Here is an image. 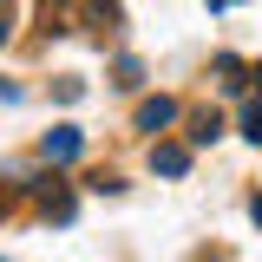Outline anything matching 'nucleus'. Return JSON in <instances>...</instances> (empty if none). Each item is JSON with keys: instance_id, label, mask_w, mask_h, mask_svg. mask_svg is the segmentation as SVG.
<instances>
[{"instance_id": "2", "label": "nucleus", "mask_w": 262, "mask_h": 262, "mask_svg": "<svg viewBox=\"0 0 262 262\" xmlns=\"http://www.w3.org/2000/svg\"><path fill=\"white\" fill-rule=\"evenodd\" d=\"M33 196H39V210H46L53 223H72V210H79V203H72V190H66L59 177H39V184H33Z\"/></svg>"}, {"instance_id": "6", "label": "nucleus", "mask_w": 262, "mask_h": 262, "mask_svg": "<svg viewBox=\"0 0 262 262\" xmlns=\"http://www.w3.org/2000/svg\"><path fill=\"white\" fill-rule=\"evenodd\" d=\"M216 85H223V92H243V59H216Z\"/></svg>"}, {"instance_id": "7", "label": "nucleus", "mask_w": 262, "mask_h": 262, "mask_svg": "<svg viewBox=\"0 0 262 262\" xmlns=\"http://www.w3.org/2000/svg\"><path fill=\"white\" fill-rule=\"evenodd\" d=\"M243 138L262 144V98H256V105H243Z\"/></svg>"}, {"instance_id": "4", "label": "nucleus", "mask_w": 262, "mask_h": 262, "mask_svg": "<svg viewBox=\"0 0 262 262\" xmlns=\"http://www.w3.org/2000/svg\"><path fill=\"white\" fill-rule=\"evenodd\" d=\"M151 170H158V177H184V170H190V151H184V144H151Z\"/></svg>"}, {"instance_id": "12", "label": "nucleus", "mask_w": 262, "mask_h": 262, "mask_svg": "<svg viewBox=\"0 0 262 262\" xmlns=\"http://www.w3.org/2000/svg\"><path fill=\"white\" fill-rule=\"evenodd\" d=\"M256 79H262V66H256Z\"/></svg>"}, {"instance_id": "3", "label": "nucleus", "mask_w": 262, "mask_h": 262, "mask_svg": "<svg viewBox=\"0 0 262 262\" xmlns=\"http://www.w3.org/2000/svg\"><path fill=\"white\" fill-rule=\"evenodd\" d=\"M164 125H177V98H144L138 105V131H164Z\"/></svg>"}, {"instance_id": "10", "label": "nucleus", "mask_w": 262, "mask_h": 262, "mask_svg": "<svg viewBox=\"0 0 262 262\" xmlns=\"http://www.w3.org/2000/svg\"><path fill=\"white\" fill-rule=\"evenodd\" d=\"M0 46H7V13H0Z\"/></svg>"}, {"instance_id": "1", "label": "nucleus", "mask_w": 262, "mask_h": 262, "mask_svg": "<svg viewBox=\"0 0 262 262\" xmlns=\"http://www.w3.org/2000/svg\"><path fill=\"white\" fill-rule=\"evenodd\" d=\"M39 158H46V164H79V158H85V131L53 125L46 138H39Z\"/></svg>"}, {"instance_id": "11", "label": "nucleus", "mask_w": 262, "mask_h": 262, "mask_svg": "<svg viewBox=\"0 0 262 262\" xmlns=\"http://www.w3.org/2000/svg\"><path fill=\"white\" fill-rule=\"evenodd\" d=\"M210 7H236V0H210Z\"/></svg>"}, {"instance_id": "8", "label": "nucleus", "mask_w": 262, "mask_h": 262, "mask_svg": "<svg viewBox=\"0 0 262 262\" xmlns=\"http://www.w3.org/2000/svg\"><path fill=\"white\" fill-rule=\"evenodd\" d=\"M138 79H144V66H138V59L125 53V59H118V85H138Z\"/></svg>"}, {"instance_id": "5", "label": "nucleus", "mask_w": 262, "mask_h": 262, "mask_svg": "<svg viewBox=\"0 0 262 262\" xmlns=\"http://www.w3.org/2000/svg\"><path fill=\"white\" fill-rule=\"evenodd\" d=\"M216 138H223V118H216V112L203 105V112L190 118V144H216Z\"/></svg>"}, {"instance_id": "9", "label": "nucleus", "mask_w": 262, "mask_h": 262, "mask_svg": "<svg viewBox=\"0 0 262 262\" xmlns=\"http://www.w3.org/2000/svg\"><path fill=\"white\" fill-rule=\"evenodd\" d=\"M249 216H256V223H262V190H256V196H249Z\"/></svg>"}]
</instances>
